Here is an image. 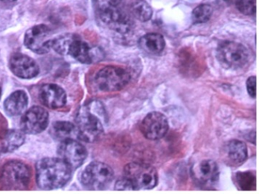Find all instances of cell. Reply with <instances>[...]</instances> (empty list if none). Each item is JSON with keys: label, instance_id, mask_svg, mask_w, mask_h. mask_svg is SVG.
<instances>
[{"label": "cell", "instance_id": "obj_1", "mask_svg": "<svg viewBox=\"0 0 259 194\" xmlns=\"http://www.w3.org/2000/svg\"><path fill=\"white\" fill-rule=\"evenodd\" d=\"M95 9L101 22L111 30L122 34L133 30V15L123 0H95Z\"/></svg>", "mask_w": 259, "mask_h": 194}, {"label": "cell", "instance_id": "obj_2", "mask_svg": "<svg viewBox=\"0 0 259 194\" xmlns=\"http://www.w3.org/2000/svg\"><path fill=\"white\" fill-rule=\"evenodd\" d=\"M72 168L60 158H45L36 165V178L44 189H55L64 186L70 180Z\"/></svg>", "mask_w": 259, "mask_h": 194}, {"label": "cell", "instance_id": "obj_3", "mask_svg": "<svg viewBox=\"0 0 259 194\" xmlns=\"http://www.w3.org/2000/svg\"><path fill=\"white\" fill-rule=\"evenodd\" d=\"M104 118L102 105L92 103L82 106L75 118L78 139L87 142L97 140L104 132Z\"/></svg>", "mask_w": 259, "mask_h": 194}, {"label": "cell", "instance_id": "obj_4", "mask_svg": "<svg viewBox=\"0 0 259 194\" xmlns=\"http://www.w3.org/2000/svg\"><path fill=\"white\" fill-rule=\"evenodd\" d=\"M29 167L19 161L7 162L0 171V184L7 189H24L31 180Z\"/></svg>", "mask_w": 259, "mask_h": 194}, {"label": "cell", "instance_id": "obj_5", "mask_svg": "<svg viewBox=\"0 0 259 194\" xmlns=\"http://www.w3.org/2000/svg\"><path fill=\"white\" fill-rule=\"evenodd\" d=\"M131 80V74L124 68L106 66L95 77V84L103 92H116L123 89Z\"/></svg>", "mask_w": 259, "mask_h": 194}, {"label": "cell", "instance_id": "obj_6", "mask_svg": "<svg viewBox=\"0 0 259 194\" xmlns=\"http://www.w3.org/2000/svg\"><path fill=\"white\" fill-rule=\"evenodd\" d=\"M217 57L224 68L238 69L246 65L249 59V53L242 44L227 41L218 47Z\"/></svg>", "mask_w": 259, "mask_h": 194}, {"label": "cell", "instance_id": "obj_7", "mask_svg": "<svg viewBox=\"0 0 259 194\" xmlns=\"http://www.w3.org/2000/svg\"><path fill=\"white\" fill-rule=\"evenodd\" d=\"M124 175L137 189H151L155 187L158 176L155 168L148 164L132 162L124 168Z\"/></svg>", "mask_w": 259, "mask_h": 194}, {"label": "cell", "instance_id": "obj_8", "mask_svg": "<svg viewBox=\"0 0 259 194\" xmlns=\"http://www.w3.org/2000/svg\"><path fill=\"white\" fill-rule=\"evenodd\" d=\"M113 169L107 164L93 162L86 167L81 174V183L90 189H103L107 187L113 179Z\"/></svg>", "mask_w": 259, "mask_h": 194}, {"label": "cell", "instance_id": "obj_9", "mask_svg": "<svg viewBox=\"0 0 259 194\" xmlns=\"http://www.w3.org/2000/svg\"><path fill=\"white\" fill-rule=\"evenodd\" d=\"M48 26L38 24L30 28L25 33V45L34 53L45 54L52 48L54 38Z\"/></svg>", "mask_w": 259, "mask_h": 194}, {"label": "cell", "instance_id": "obj_10", "mask_svg": "<svg viewBox=\"0 0 259 194\" xmlns=\"http://www.w3.org/2000/svg\"><path fill=\"white\" fill-rule=\"evenodd\" d=\"M142 134L151 140L163 138L169 130V123L164 115L158 112L148 114L140 125Z\"/></svg>", "mask_w": 259, "mask_h": 194}, {"label": "cell", "instance_id": "obj_11", "mask_svg": "<svg viewBox=\"0 0 259 194\" xmlns=\"http://www.w3.org/2000/svg\"><path fill=\"white\" fill-rule=\"evenodd\" d=\"M48 112L40 106H33L28 109L21 119V127L24 133L37 134L48 127Z\"/></svg>", "mask_w": 259, "mask_h": 194}, {"label": "cell", "instance_id": "obj_12", "mask_svg": "<svg viewBox=\"0 0 259 194\" xmlns=\"http://www.w3.org/2000/svg\"><path fill=\"white\" fill-rule=\"evenodd\" d=\"M60 158L72 168L81 166L88 156L85 147L74 139H67L61 142L58 149Z\"/></svg>", "mask_w": 259, "mask_h": 194}, {"label": "cell", "instance_id": "obj_13", "mask_svg": "<svg viewBox=\"0 0 259 194\" xmlns=\"http://www.w3.org/2000/svg\"><path fill=\"white\" fill-rule=\"evenodd\" d=\"M68 55L83 64L99 62L103 56L101 50L92 48L87 42L81 40L75 35H74L69 44L66 56Z\"/></svg>", "mask_w": 259, "mask_h": 194}, {"label": "cell", "instance_id": "obj_14", "mask_svg": "<svg viewBox=\"0 0 259 194\" xmlns=\"http://www.w3.org/2000/svg\"><path fill=\"white\" fill-rule=\"evenodd\" d=\"M192 177L200 186H212L218 181L219 177L218 164L210 159L195 164L192 168Z\"/></svg>", "mask_w": 259, "mask_h": 194}, {"label": "cell", "instance_id": "obj_15", "mask_svg": "<svg viewBox=\"0 0 259 194\" xmlns=\"http://www.w3.org/2000/svg\"><path fill=\"white\" fill-rule=\"evenodd\" d=\"M10 68L12 72L20 78H33L39 74L38 65L35 61L29 56L20 53L12 56Z\"/></svg>", "mask_w": 259, "mask_h": 194}, {"label": "cell", "instance_id": "obj_16", "mask_svg": "<svg viewBox=\"0 0 259 194\" xmlns=\"http://www.w3.org/2000/svg\"><path fill=\"white\" fill-rule=\"evenodd\" d=\"M40 102L49 109H57L66 104V94L64 89L58 85L48 83L40 88L39 92Z\"/></svg>", "mask_w": 259, "mask_h": 194}, {"label": "cell", "instance_id": "obj_17", "mask_svg": "<svg viewBox=\"0 0 259 194\" xmlns=\"http://www.w3.org/2000/svg\"><path fill=\"white\" fill-rule=\"evenodd\" d=\"M224 159L229 165H239L248 157L246 145L242 141L232 139L224 145L223 149Z\"/></svg>", "mask_w": 259, "mask_h": 194}, {"label": "cell", "instance_id": "obj_18", "mask_svg": "<svg viewBox=\"0 0 259 194\" xmlns=\"http://www.w3.org/2000/svg\"><path fill=\"white\" fill-rule=\"evenodd\" d=\"M28 98L26 92L17 90L12 93L4 103L6 112L11 116L20 115L28 106Z\"/></svg>", "mask_w": 259, "mask_h": 194}, {"label": "cell", "instance_id": "obj_19", "mask_svg": "<svg viewBox=\"0 0 259 194\" xmlns=\"http://www.w3.org/2000/svg\"><path fill=\"white\" fill-rule=\"evenodd\" d=\"M141 48L149 54L157 55L164 50L166 42L160 33H147L139 39Z\"/></svg>", "mask_w": 259, "mask_h": 194}, {"label": "cell", "instance_id": "obj_20", "mask_svg": "<svg viewBox=\"0 0 259 194\" xmlns=\"http://www.w3.org/2000/svg\"><path fill=\"white\" fill-rule=\"evenodd\" d=\"M51 134L54 139L63 142L78 137L76 127L69 121H57L51 128Z\"/></svg>", "mask_w": 259, "mask_h": 194}, {"label": "cell", "instance_id": "obj_21", "mask_svg": "<svg viewBox=\"0 0 259 194\" xmlns=\"http://www.w3.org/2000/svg\"><path fill=\"white\" fill-rule=\"evenodd\" d=\"M25 140V133L18 130H11L6 134L2 142L4 153H12L17 150Z\"/></svg>", "mask_w": 259, "mask_h": 194}, {"label": "cell", "instance_id": "obj_22", "mask_svg": "<svg viewBox=\"0 0 259 194\" xmlns=\"http://www.w3.org/2000/svg\"><path fill=\"white\" fill-rule=\"evenodd\" d=\"M131 13L139 21L145 22L151 19L153 11L151 6L145 0H136L132 5Z\"/></svg>", "mask_w": 259, "mask_h": 194}, {"label": "cell", "instance_id": "obj_23", "mask_svg": "<svg viewBox=\"0 0 259 194\" xmlns=\"http://www.w3.org/2000/svg\"><path fill=\"white\" fill-rule=\"evenodd\" d=\"M238 186L242 190H253L256 187L255 174L251 171L238 172L236 174Z\"/></svg>", "mask_w": 259, "mask_h": 194}, {"label": "cell", "instance_id": "obj_24", "mask_svg": "<svg viewBox=\"0 0 259 194\" xmlns=\"http://www.w3.org/2000/svg\"><path fill=\"white\" fill-rule=\"evenodd\" d=\"M213 13V9L210 5L202 4L197 6L192 12V21L195 24H201L208 21Z\"/></svg>", "mask_w": 259, "mask_h": 194}, {"label": "cell", "instance_id": "obj_25", "mask_svg": "<svg viewBox=\"0 0 259 194\" xmlns=\"http://www.w3.org/2000/svg\"><path fill=\"white\" fill-rule=\"evenodd\" d=\"M238 10L245 15H252L256 12V0H236Z\"/></svg>", "mask_w": 259, "mask_h": 194}, {"label": "cell", "instance_id": "obj_26", "mask_svg": "<svg viewBox=\"0 0 259 194\" xmlns=\"http://www.w3.org/2000/svg\"><path fill=\"white\" fill-rule=\"evenodd\" d=\"M116 190H136V187L131 181L126 177L120 179L115 184Z\"/></svg>", "mask_w": 259, "mask_h": 194}, {"label": "cell", "instance_id": "obj_27", "mask_svg": "<svg viewBox=\"0 0 259 194\" xmlns=\"http://www.w3.org/2000/svg\"><path fill=\"white\" fill-rule=\"evenodd\" d=\"M246 88L248 91V95L251 98H255L256 96V77L255 76H251L248 77L246 81Z\"/></svg>", "mask_w": 259, "mask_h": 194}, {"label": "cell", "instance_id": "obj_28", "mask_svg": "<svg viewBox=\"0 0 259 194\" xmlns=\"http://www.w3.org/2000/svg\"><path fill=\"white\" fill-rule=\"evenodd\" d=\"M217 2L220 6H230L234 2V0H217Z\"/></svg>", "mask_w": 259, "mask_h": 194}, {"label": "cell", "instance_id": "obj_29", "mask_svg": "<svg viewBox=\"0 0 259 194\" xmlns=\"http://www.w3.org/2000/svg\"><path fill=\"white\" fill-rule=\"evenodd\" d=\"M1 1L4 2V3H13V2L16 1V0H1Z\"/></svg>", "mask_w": 259, "mask_h": 194}, {"label": "cell", "instance_id": "obj_30", "mask_svg": "<svg viewBox=\"0 0 259 194\" xmlns=\"http://www.w3.org/2000/svg\"><path fill=\"white\" fill-rule=\"evenodd\" d=\"M1 95H2V89H1V86H0V97H1Z\"/></svg>", "mask_w": 259, "mask_h": 194}]
</instances>
